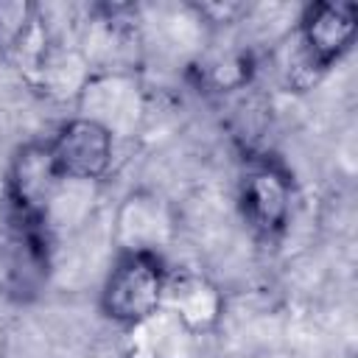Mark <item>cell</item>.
Segmentation results:
<instances>
[{
    "label": "cell",
    "mask_w": 358,
    "mask_h": 358,
    "mask_svg": "<svg viewBox=\"0 0 358 358\" xmlns=\"http://www.w3.org/2000/svg\"><path fill=\"white\" fill-rule=\"evenodd\" d=\"M168 294V268L165 260L145 246H134L117 257L103 288L101 310L106 319L137 327L151 319Z\"/></svg>",
    "instance_id": "obj_1"
},
{
    "label": "cell",
    "mask_w": 358,
    "mask_h": 358,
    "mask_svg": "<svg viewBox=\"0 0 358 358\" xmlns=\"http://www.w3.org/2000/svg\"><path fill=\"white\" fill-rule=\"evenodd\" d=\"M358 31V8L355 3H310L305 6L296 28V70L294 84L305 76L302 87L316 81L324 70H330L355 42Z\"/></svg>",
    "instance_id": "obj_2"
},
{
    "label": "cell",
    "mask_w": 358,
    "mask_h": 358,
    "mask_svg": "<svg viewBox=\"0 0 358 358\" xmlns=\"http://www.w3.org/2000/svg\"><path fill=\"white\" fill-rule=\"evenodd\" d=\"M62 173L48 143H28L17 151L6 179V199L11 218L25 224H48V210L62 185Z\"/></svg>",
    "instance_id": "obj_3"
},
{
    "label": "cell",
    "mask_w": 358,
    "mask_h": 358,
    "mask_svg": "<svg viewBox=\"0 0 358 358\" xmlns=\"http://www.w3.org/2000/svg\"><path fill=\"white\" fill-rule=\"evenodd\" d=\"M50 154L62 179H103L112 168L115 140L112 129L95 117L67 120L53 140H48Z\"/></svg>",
    "instance_id": "obj_4"
},
{
    "label": "cell",
    "mask_w": 358,
    "mask_h": 358,
    "mask_svg": "<svg viewBox=\"0 0 358 358\" xmlns=\"http://www.w3.org/2000/svg\"><path fill=\"white\" fill-rule=\"evenodd\" d=\"M238 207L257 235H280L291 218V176L274 162L252 165L238 185Z\"/></svg>",
    "instance_id": "obj_5"
},
{
    "label": "cell",
    "mask_w": 358,
    "mask_h": 358,
    "mask_svg": "<svg viewBox=\"0 0 358 358\" xmlns=\"http://www.w3.org/2000/svg\"><path fill=\"white\" fill-rule=\"evenodd\" d=\"M48 266H50V249H48L45 227L11 218V229H8V238H6L3 255H0L6 294L20 302L31 299L45 285Z\"/></svg>",
    "instance_id": "obj_6"
},
{
    "label": "cell",
    "mask_w": 358,
    "mask_h": 358,
    "mask_svg": "<svg viewBox=\"0 0 358 358\" xmlns=\"http://www.w3.org/2000/svg\"><path fill=\"white\" fill-rule=\"evenodd\" d=\"M36 22V6L28 0H0V53H14Z\"/></svg>",
    "instance_id": "obj_7"
},
{
    "label": "cell",
    "mask_w": 358,
    "mask_h": 358,
    "mask_svg": "<svg viewBox=\"0 0 358 358\" xmlns=\"http://www.w3.org/2000/svg\"><path fill=\"white\" fill-rule=\"evenodd\" d=\"M123 358H162L157 350H151V347H145V344H134V347H129L126 352H123Z\"/></svg>",
    "instance_id": "obj_8"
},
{
    "label": "cell",
    "mask_w": 358,
    "mask_h": 358,
    "mask_svg": "<svg viewBox=\"0 0 358 358\" xmlns=\"http://www.w3.org/2000/svg\"><path fill=\"white\" fill-rule=\"evenodd\" d=\"M0 344H3V333H0Z\"/></svg>",
    "instance_id": "obj_9"
}]
</instances>
